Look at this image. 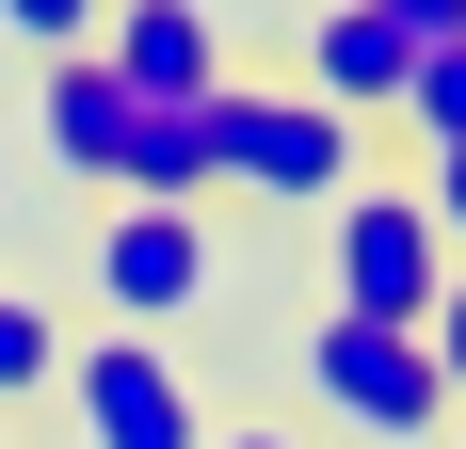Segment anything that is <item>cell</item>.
<instances>
[{
	"instance_id": "14",
	"label": "cell",
	"mask_w": 466,
	"mask_h": 449,
	"mask_svg": "<svg viewBox=\"0 0 466 449\" xmlns=\"http://www.w3.org/2000/svg\"><path fill=\"white\" fill-rule=\"evenodd\" d=\"M419 209H434V241L466 257V145H451V161H419Z\"/></svg>"
},
{
	"instance_id": "15",
	"label": "cell",
	"mask_w": 466,
	"mask_h": 449,
	"mask_svg": "<svg viewBox=\"0 0 466 449\" xmlns=\"http://www.w3.org/2000/svg\"><path fill=\"white\" fill-rule=\"evenodd\" d=\"M209 449H306L289 417H209Z\"/></svg>"
},
{
	"instance_id": "3",
	"label": "cell",
	"mask_w": 466,
	"mask_h": 449,
	"mask_svg": "<svg viewBox=\"0 0 466 449\" xmlns=\"http://www.w3.org/2000/svg\"><path fill=\"white\" fill-rule=\"evenodd\" d=\"M434 289H451V241H434L419 177H354V193L322 209V305H338V321H402V337H419Z\"/></svg>"
},
{
	"instance_id": "4",
	"label": "cell",
	"mask_w": 466,
	"mask_h": 449,
	"mask_svg": "<svg viewBox=\"0 0 466 449\" xmlns=\"http://www.w3.org/2000/svg\"><path fill=\"white\" fill-rule=\"evenodd\" d=\"M226 289V224L209 209H96L81 224V305L113 321V337H161V321H193Z\"/></svg>"
},
{
	"instance_id": "8",
	"label": "cell",
	"mask_w": 466,
	"mask_h": 449,
	"mask_svg": "<svg viewBox=\"0 0 466 449\" xmlns=\"http://www.w3.org/2000/svg\"><path fill=\"white\" fill-rule=\"evenodd\" d=\"M33 161L48 177H81L96 209H113V161H129V81H113V65H33Z\"/></svg>"
},
{
	"instance_id": "2",
	"label": "cell",
	"mask_w": 466,
	"mask_h": 449,
	"mask_svg": "<svg viewBox=\"0 0 466 449\" xmlns=\"http://www.w3.org/2000/svg\"><path fill=\"white\" fill-rule=\"evenodd\" d=\"M289 385H306V417H338V434L370 449H451V385H434V354L402 337V321H306L289 337Z\"/></svg>"
},
{
	"instance_id": "13",
	"label": "cell",
	"mask_w": 466,
	"mask_h": 449,
	"mask_svg": "<svg viewBox=\"0 0 466 449\" xmlns=\"http://www.w3.org/2000/svg\"><path fill=\"white\" fill-rule=\"evenodd\" d=\"M370 16H386L402 48H419V65H434V48H466V0H370Z\"/></svg>"
},
{
	"instance_id": "9",
	"label": "cell",
	"mask_w": 466,
	"mask_h": 449,
	"mask_svg": "<svg viewBox=\"0 0 466 449\" xmlns=\"http://www.w3.org/2000/svg\"><path fill=\"white\" fill-rule=\"evenodd\" d=\"M48 385H65V321H48L33 289H0V417L48 402Z\"/></svg>"
},
{
	"instance_id": "10",
	"label": "cell",
	"mask_w": 466,
	"mask_h": 449,
	"mask_svg": "<svg viewBox=\"0 0 466 449\" xmlns=\"http://www.w3.org/2000/svg\"><path fill=\"white\" fill-rule=\"evenodd\" d=\"M113 33V0H0V48H33V65H81Z\"/></svg>"
},
{
	"instance_id": "6",
	"label": "cell",
	"mask_w": 466,
	"mask_h": 449,
	"mask_svg": "<svg viewBox=\"0 0 466 449\" xmlns=\"http://www.w3.org/2000/svg\"><path fill=\"white\" fill-rule=\"evenodd\" d=\"M96 65L129 81V113H209V96L241 81V65H226V16H209V0H113Z\"/></svg>"
},
{
	"instance_id": "16",
	"label": "cell",
	"mask_w": 466,
	"mask_h": 449,
	"mask_svg": "<svg viewBox=\"0 0 466 449\" xmlns=\"http://www.w3.org/2000/svg\"><path fill=\"white\" fill-rule=\"evenodd\" d=\"M451 449H466V417H451Z\"/></svg>"
},
{
	"instance_id": "17",
	"label": "cell",
	"mask_w": 466,
	"mask_h": 449,
	"mask_svg": "<svg viewBox=\"0 0 466 449\" xmlns=\"http://www.w3.org/2000/svg\"><path fill=\"white\" fill-rule=\"evenodd\" d=\"M0 434H16V417H0Z\"/></svg>"
},
{
	"instance_id": "1",
	"label": "cell",
	"mask_w": 466,
	"mask_h": 449,
	"mask_svg": "<svg viewBox=\"0 0 466 449\" xmlns=\"http://www.w3.org/2000/svg\"><path fill=\"white\" fill-rule=\"evenodd\" d=\"M354 177H370V129H338L306 81H258L241 65L209 96V193H241V209H338Z\"/></svg>"
},
{
	"instance_id": "12",
	"label": "cell",
	"mask_w": 466,
	"mask_h": 449,
	"mask_svg": "<svg viewBox=\"0 0 466 449\" xmlns=\"http://www.w3.org/2000/svg\"><path fill=\"white\" fill-rule=\"evenodd\" d=\"M419 354H434V385H451V417H466V257H451V289H434V321H419Z\"/></svg>"
},
{
	"instance_id": "11",
	"label": "cell",
	"mask_w": 466,
	"mask_h": 449,
	"mask_svg": "<svg viewBox=\"0 0 466 449\" xmlns=\"http://www.w3.org/2000/svg\"><path fill=\"white\" fill-rule=\"evenodd\" d=\"M402 145H419V161H451V145H466V48H434L419 81H402Z\"/></svg>"
},
{
	"instance_id": "5",
	"label": "cell",
	"mask_w": 466,
	"mask_h": 449,
	"mask_svg": "<svg viewBox=\"0 0 466 449\" xmlns=\"http://www.w3.org/2000/svg\"><path fill=\"white\" fill-rule=\"evenodd\" d=\"M65 434L81 449H209V402H193V369H177V337H65Z\"/></svg>"
},
{
	"instance_id": "7",
	"label": "cell",
	"mask_w": 466,
	"mask_h": 449,
	"mask_svg": "<svg viewBox=\"0 0 466 449\" xmlns=\"http://www.w3.org/2000/svg\"><path fill=\"white\" fill-rule=\"evenodd\" d=\"M289 81L322 96L338 129H402V81H419V48L386 33L370 0H322V16H306V33H289Z\"/></svg>"
}]
</instances>
